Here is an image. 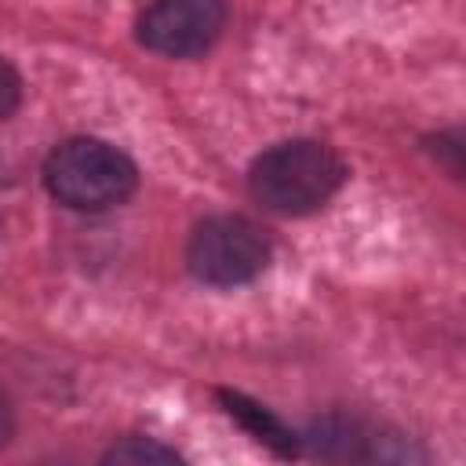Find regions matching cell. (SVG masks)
Returning a JSON list of instances; mask_svg holds the SVG:
<instances>
[{"mask_svg": "<svg viewBox=\"0 0 466 466\" xmlns=\"http://www.w3.org/2000/svg\"><path fill=\"white\" fill-rule=\"evenodd\" d=\"M346 182L342 157L317 138H288L269 146L251 160L248 189L251 197L277 215H309L320 211Z\"/></svg>", "mask_w": 466, "mask_h": 466, "instance_id": "obj_1", "label": "cell"}, {"mask_svg": "<svg viewBox=\"0 0 466 466\" xmlns=\"http://www.w3.org/2000/svg\"><path fill=\"white\" fill-rule=\"evenodd\" d=\"M44 186L58 204L73 211H109L135 193L138 171L131 157L113 142L76 135L47 153Z\"/></svg>", "mask_w": 466, "mask_h": 466, "instance_id": "obj_2", "label": "cell"}, {"mask_svg": "<svg viewBox=\"0 0 466 466\" xmlns=\"http://www.w3.org/2000/svg\"><path fill=\"white\" fill-rule=\"evenodd\" d=\"M273 244L266 229L244 215H211L193 226L186 244V266L200 284L237 288L255 280L269 266Z\"/></svg>", "mask_w": 466, "mask_h": 466, "instance_id": "obj_3", "label": "cell"}, {"mask_svg": "<svg viewBox=\"0 0 466 466\" xmlns=\"http://www.w3.org/2000/svg\"><path fill=\"white\" fill-rule=\"evenodd\" d=\"M135 29L142 47L164 58H193L222 36L226 0H153Z\"/></svg>", "mask_w": 466, "mask_h": 466, "instance_id": "obj_4", "label": "cell"}, {"mask_svg": "<svg viewBox=\"0 0 466 466\" xmlns=\"http://www.w3.org/2000/svg\"><path fill=\"white\" fill-rule=\"evenodd\" d=\"M299 448H306L309 455L320 459H364V462H408V459H422V451H415L404 437L386 433L379 426H368L360 419H346V415H324L313 419L306 426V433L299 437Z\"/></svg>", "mask_w": 466, "mask_h": 466, "instance_id": "obj_5", "label": "cell"}, {"mask_svg": "<svg viewBox=\"0 0 466 466\" xmlns=\"http://www.w3.org/2000/svg\"><path fill=\"white\" fill-rule=\"evenodd\" d=\"M218 404H222V411L229 415V419H237L258 444H266L273 455H280V459H291V455H299L302 448H299V437L266 408V404H258V400H251V397H244V393H237V390H218Z\"/></svg>", "mask_w": 466, "mask_h": 466, "instance_id": "obj_6", "label": "cell"}, {"mask_svg": "<svg viewBox=\"0 0 466 466\" xmlns=\"http://www.w3.org/2000/svg\"><path fill=\"white\" fill-rule=\"evenodd\" d=\"M102 462H131V466H142V462L153 466L157 462V466H167V462H182V455L175 448L153 441V437H124L102 455Z\"/></svg>", "mask_w": 466, "mask_h": 466, "instance_id": "obj_7", "label": "cell"}, {"mask_svg": "<svg viewBox=\"0 0 466 466\" xmlns=\"http://www.w3.org/2000/svg\"><path fill=\"white\" fill-rule=\"evenodd\" d=\"M22 102V76L18 69L0 55V120H7Z\"/></svg>", "mask_w": 466, "mask_h": 466, "instance_id": "obj_8", "label": "cell"}, {"mask_svg": "<svg viewBox=\"0 0 466 466\" xmlns=\"http://www.w3.org/2000/svg\"><path fill=\"white\" fill-rule=\"evenodd\" d=\"M430 142H433V157L441 153V164L459 178L462 175V138H459V131H444V135H437Z\"/></svg>", "mask_w": 466, "mask_h": 466, "instance_id": "obj_9", "label": "cell"}, {"mask_svg": "<svg viewBox=\"0 0 466 466\" xmlns=\"http://www.w3.org/2000/svg\"><path fill=\"white\" fill-rule=\"evenodd\" d=\"M11 433H15V408H11L7 393L0 390V448L11 441Z\"/></svg>", "mask_w": 466, "mask_h": 466, "instance_id": "obj_10", "label": "cell"}]
</instances>
